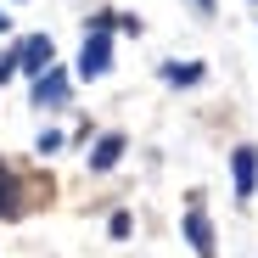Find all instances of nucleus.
I'll return each instance as SVG.
<instances>
[{"instance_id": "f257e3e1", "label": "nucleus", "mask_w": 258, "mask_h": 258, "mask_svg": "<svg viewBox=\"0 0 258 258\" xmlns=\"http://www.w3.org/2000/svg\"><path fill=\"white\" fill-rule=\"evenodd\" d=\"M112 68V39H107V17H96V28L84 34V51H79V79H101Z\"/></svg>"}, {"instance_id": "1a4fd4ad", "label": "nucleus", "mask_w": 258, "mask_h": 258, "mask_svg": "<svg viewBox=\"0 0 258 258\" xmlns=\"http://www.w3.org/2000/svg\"><path fill=\"white\" fill-rule=\"evenodd\" d=\"M12 73H17V56H12V51H0V84H6Z\"/></svg>"}, {"instance_id": "0eeeda50", "label": "nucleus", "mask_w": 258, "mask_h": 258, "mask_svg": "<svg viewBox=\"0 0 258 258\" xmlns=\"http://www.w3.org/2000/svg\"><path fill=\"white\" fill-rule=\"evenodd\" d=\"M163 79H168V84H197V79H202V62H185V68H180V62H168Z\"/></svg>"}, {"instance_id": "9b49d317", "label": "nucleus", "mask_w": 258, "mask_h": 258, "mask_svg": "<svg viewBox=\"0 0 258 258\" xmlns=\"http://www.w3.org/2000/svg\"><path fill=\"white\" fill-rule=\"evenodd\" d=\"M0 28H6V17H0Z\"/></svg>"}, {"instance_id": "6e6552de", "label": "nucleus", "mask_w": 258, "mask_h": 258, "mask_svg": "<svg viewBox=\"0 0 258 258\" xmlns=\"http://www.w3.org/2000/svg\"><path fill=\"white\" fill-rule=\"evenodd\" d=\"M56 146H62V135H56V129H45V135H39V141H34V152H39V157H51Z\"/></svg>"}, {"instance_id": "20e7f679", "label": "nucleus", "mask_w": 258, "mask_h": 258, "mask_svg": "<svg viewBox=\"0 0 258 258\" xmlns=\"http://www.w3.org/2000/svg\"><path fill=\"white\" fill-rule=\"evenodd\" d=\"M68 101V73L62 68H45L34 79V107H62Z\"/></svg>"}, {"instance_id": "7ed1b4c3", "label": "nucleus", "mask_w": 258, "mask_h": 258, "mask_svg": "<svg viewBox=\"0 0 258 258\" xmlns=\"http://www.w3.org/2000/svg\"><path fill=\"white\" fill-rule=\"evenodd\" d=\"M230 174H236V202H247L258 191V146H236L230 152Z\"/></svg>"}, {"instance_id": "9d476101", "label": "nucleus", "mask_w": 258, "mask_h": 258, "mask_svg": "<svg viewBox=\"0 0 258 258\" xmlns=\"http://www.w3.org/2000/svg\"><path fill=\"white\" fill-rule=\"evenodd\" d=\"M6 208H12V202H6V180H0V213H6Z\"/></svg>"}, {"instance_id": "423d86ee", "label": "nucleus", "mask_w": 258, "mask_h": 258, "mask_svg": "<svg viewBox=\"0 0 258 258\" xmlns=\"http://www.w3.org/2000/svg\"><path fill=\"white\" fill-rule=\"evenodd\" d=\"M118 157H123V135H101L96 152H90V168H112Z\"/></svg>"}, {"instance_id": "f03ea898", "label": "nucleus", "mask_w": 258, "mask_h": 258, "mask_svg": "<svg viewBox=\"0 0 258 258\" xmlns=\"http://www.w3.org/2000/svg\"><path fill=\"white\" fill-rule=\"evenodd\" d=\"M12 56H17V68H23V73H34V79L45 73V68H56V45H51V34H28Z\"/></svg>"}, {"instance_id": "39448f33", "label": "nucleus", "mask_w": 258, "mask_h": 258, "mask_svg": "<svg viewBox=\"0 0 258 258\" xmlns=\"http://www.w3.org/2000/svg\"><path fill=\"white\" fill-rule=\"evenodd\" d=\"M185 236H191L197 258H213V225H208V213H202V202H191V213H185Z\"/></svg>"}]
</instances>
